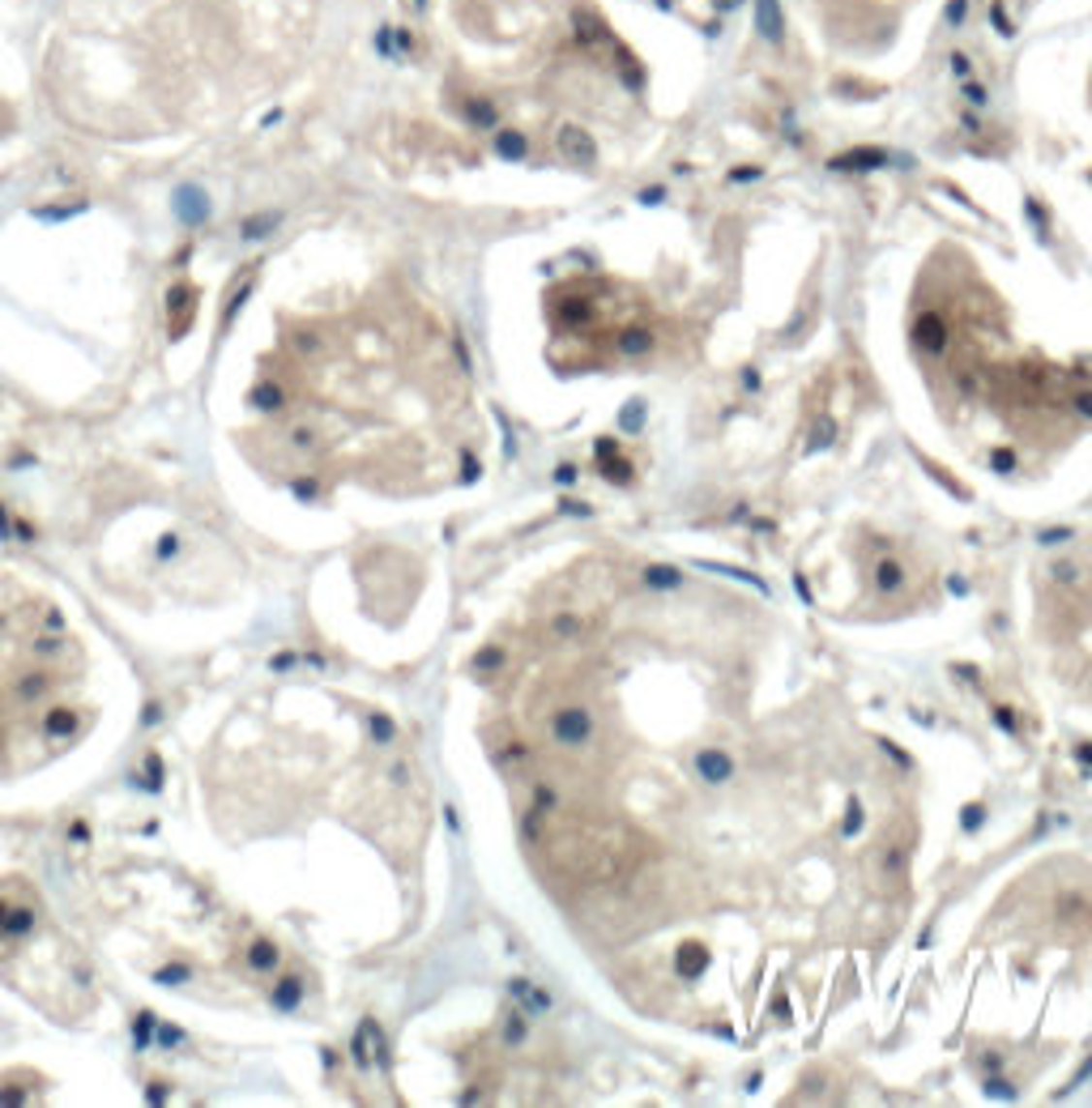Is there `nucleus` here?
<instances>
[{"label": "nucleus", "mask_w": 1092, "mask_h": 1108, "mask_svg": "<svg viewBox=\"0 0 1092 1108\" xmlns=\"http://www.w3.org/2000/svg\"><path fill=\"white\" fill-rule=\"evenodd\" d=\"M862 827V802L858 798H850V810H845V823H841V832L845 836H853Z\"/></svg>", "instance_id": "9"}, {"label": "nucleus", "mask_w": 1092, "mask_h": 1108, "mask_svg": "<svg viewBox=\"0 0 1092 1108\" xmlns=\"http://www.w3.org/2000/svg\"><path fill=\"white\" fill-rule=\"evenodd\" d=\"M551 738L560 742V746L581 750L585 742L594 738V716H589V708H581V704L560 708V712H555V720H551Z\"/></svg>", "instance_id": "1"}, {"label": "nucleus", "mask_w": 1092, "mask_h": 1108, "mask_svg": "<svg viewBox=\"0 0 1092 1108\" xmlns=\"http://www.w3.org/2000/svg\"><path fill=\"white\" fill-rule=\"evenodd\" d=\"M645 585H649V588H679V585H683V572H679V567H649V572H645Z\"/></svg>", "instance_id": "7"}, {"label": "nucleus", "mask_w": 1092, "mask_h": 1108, "mask_svg": "<svg viewBox=\"0 0 1092 1108\" xmlns=\"http://www.w3.org/2000/svg\"><path fill=\"white\" fill-rule=\"evenodd\" d=\"M504 1036L508 1045H521V1036H526V1019L517 1015V1010H508V1024H504Z\"/></svg>", "instance_id": "10"}, {"label": "nucleus", "mask_w": 1092, "mask_h": 1108, "mask_svg": "<svg viewBox=\"0 0 1092 1108\" xmlns=\"http://www.w3.org/2000/svg\"><path fill=\"white\" fill-rule=\"evenodd\" d=\"M965 827H981V806H969L965 810Z\"/></svg>", "instance_id": "13"}, {"label": "nucleus", "mask_w": 1092, "mask_h": 1108, "mask_svg": "<svg viewBox=\"0 0 1092 1108\" xmlns=\"http://www.w3.org/2000/svg\"><path fill=\"white\" fill-rule=\"evenodd\" d=\"M704 964H709V955H704V946H695V942H688L679 951V972L683 976H695V972H704Z\"/></svg>", "instance_id": "5"}, {"label": "nucleus", "mask_w": 1092, "mask_h": 1108, "mask_svg": "<svg viewBox=\"0 0 1092 1108\" xmlns=\"http://www.w3.org/2000/svg\"><path fill=\"white\" fill-rule=\"evenodd\" d=\"M695 776H700L704 784H730L734 780V759L725 755V750H717V746H704L700 755H695Z\"/></svg>", "instance_id": "2"}, {"label": "nucleus", "mask_w": 1092, "mask_h": 1108, "mask_svg": "<svg viewBox=\"0 0 1092 1108\" xmlns=\"http://www.w3.org/2000/svg\"><path fill=\"white\" fill-rule=\"evenodd\" d=\"M914 346L922 350V354H944V350H947V325L935 316V311L917 316V325H914Z\"/></svg>", "instance_id": "3"}, {"label": "nucleus", "mask_w": 1092, "mask_h": 1108, "mask_svg": "<svg viewBox=\"0 0 1092 1108\" xmlns=\"http://www.w3.org/2000/svg\"><path fill=\"white\" fill-rule=\"evenodd\" d=\"M999 725H1003V729H1015V716H1012V708H999Z\"/></svg>", "instance_id": "14"}, {"label": "nucleus", "mask_w": 1092, "mask_h": 1108, "mask_svg": "<svg viewBox=\"0 0 1092 1108\" xmlns=\"http://www.w3.org/2000/svg\"><path fill=\"white\" fill-rule=\"evenodd\" d=\"M1063 537H1067V529H1050V533H1042V542L1054 546V542H1063Z\"/></svg>", "instance_id": "15"}, {"label": "nucleus", "mask_w": 1092, "mask_h": 1108, "mask_svg": "<svg viewBox=\"0 0 1092 1108\" xmlns=\"http://www.w3.org/2000/svg\"><path fill=\"white\" fill-rule=\"evenodd\" d=\"M990 465L999 469V473H1012V469H1015V457H1012V452H1003V448H999V452L990 457Z\"/></svg>", "instance_id": "11"}, {"label": "nucleus", "mask_w": 1092, "mask_h": 1108, "mask_svg": "<svg viewBox=\"0 0 1092 1108\" xmlns=\"http://www.w3.org/2000/svg\"><path fill=\"white\" fill-rule=\"evenodd\" d=\"M875 585H880L883 593H892V588H901V585H905V572H901V563H896V558H883V563L875 567Z\"/></svg>", "instance_id": "4"}, {"label": "nucleus", "mask_w": 1092, "mask_h": 1108, "mask_svg": "<svg viewBox=\"0 0 1092 1108\" xmlns=\"http://www.w3.org/2000/svg\"><path fill=\"white\" fill-rule=\"evenodd\" d=\"M1076 410H1079V414H1084V418H1092V389L1076 396Z\"/></svg>", "instance_id": "12"}, {"label": "nucleus", "mask_w": 1092, "mask_h": 1108, "mask_svg": "<svg viewBox=\"0 0 1092 1108\" xmlns=\"http://www.w3.org/2000/svg\"><path fill=\"white\" fill-rule=\"evenodd\" d=\"M619 350H624V354H649L653 350V332L649 329H627L624 337H619Z\"/></svg>", "instance_id": "6"}, {"label": "nucleus", "mask_w": 1092, "mask_h": 1108, "mask_svg": "<svg viewBox=\"0 0 1092 1108\" xmlns=\"http://www.w3.org/2000/svg\"><path fill=\"white\" fill-rule=\"evenodd\" d=\"M551 636H555V640H576V636H581V618H576V615H560V618L551 622Z\"/></svg>", "instance_id": "8"}]
</instances>
